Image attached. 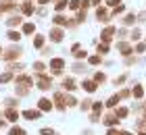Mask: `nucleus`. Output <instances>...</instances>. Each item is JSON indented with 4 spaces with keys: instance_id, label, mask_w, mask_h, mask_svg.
<instances>
[{
    "instance_id": "1",
    "label": "nucleus",
    "mask_w": 146,
    "mask_h": 135,
    "mask_svg": "<svg viewBox=\"0 0 146 135\" xmlns=\"http://www.w3.org/2000/svg\"><path fill=\"white\" fill-rule=\"evenodd\" d=\"M42 92H46V90H50L52 87V79L48 77V75H44V73H38V83H36Z\"/></svg>"
},
{
    "instance_id": "2",
    "label": "nucleus",
    "mask_w": 146,
    "mask_h": 135,
    "mask_svg": "<svg viewBox=\"0 0 146 135\" xmlns=\"http://www.w3.org/2000/svg\"><path fill=\"white\" fill-rule=\"evenodd\" d=\"M21 46H11V48H6V52H2V58L4 60H13L17 56H21Z\"/></svg>"
},
{
    "instance_id": "3",
    "label": "nucleus",
    "mask_w": 146,
    "mask_h": 135,
    "mask_svg": "<svg viewBox=\"0 0 146 135\" xmlns=\"http://www.w3.org/2000/svg\"><path fill=\"white\" fill-rule=\"evenodd\" d=\"M38 108H40L42 112H50L52 108H54V102L48 100V98H40V100H38Z\"/></svg>"
},
{
    "instance_id": "4",
    "label": "nucleus",
    "mask_w": 146,
    "mask_h": 135,
    "mask_svg": "<svg viewBox=\"0 0 146 135\" xmlns=\"http://www.w3.org/2000/svg\"><path fill=\"white\" fill-rule=\"evenodd\" d=\"M63 38H65V31L61 29V27H52V29H50V40H52L54 44L63 42Z\"/></svg>"
},
{
    "instance_id": "5",
    "label": "nucleus",
    "mask_w": 146,
    "mask_h": 135,
    "mask_svg": "<svg viewBox=\"0 0 146 135\" xmlns=\"http://www.w3.org/2000/svg\"><path fill=\"white\" fill-rule=\"evenodd\" d=\"M96 19H98L100 23H109L113 17L109 15V11L104 9V6H98V11H96Z\"/></svg>"
},
{
    "instance_id": "6",
    "label": "nucleus",
    "mask_w": 146,
    "mask_h": 135,
    "mask_svg": "<svg viewBox=\"0 0 146 135\" xmlns=\"http://www.w3.org/2000/svg\"><path fill=\"white\" fill-rule=\"evenodd\" d=\"M40 117H42V110L40 108H29V110H23V119H27V121H38Z\"/></svg>"
},
{
    "instance_id": "7",
    "label": "nucleus",
    "mask_w": 146,
    "mask_h": 135,
    "mask_svg": "<svg viewBox=\"0 0 146 135\" xmlns=\"http://www.w3.org/2000/svg\"><path fill=\"white\" fill-rule=\"evenodd\" d=\"M82 87H84V90H86V92H90V94H94V92L98 90V83H96V81H94V79H84V81H82Z\"/></svg>"
},
{
    "instance_id": "8",
    "label": "nucleus",
    "mask_w": 146,
    "mask_h": 135,
    "mask_svg": "<svg viewBox=\"0 0 146 135\" xmlns=\"http://www.w3.org/2000/svg\"><path fill=\"white\" fill-rule=\"evenodd\" d=\"M54 106L58 108V110H65V108H67V104H65V94L63 92L54 94Z\"/></svg>"
},
{
    "instance_id": "9",
    "label": "nucleus",
    "mask_w": 146,
    "mask_h": 135,
    "mask_svg": "<svg viewBox=\"0 0 146 135\" xmlns=\"http://www.w3.org/2000/svg\"><path fill=\"white\" fill-rule=\"evenodd\" d=\"M61 85H63V90H69V92H73L77 87V83H75V79H73V77H65Z\"/></svg>"
},
{
    "instance_id": "10",
    "label": "nucleus",
    "mask_w": 146,
    "mask_h": 135,
    "mask_svg": "<svg viewBox=\"0 0 146 135\" xmlns=\"http://www.w3.org/2000/svg\"><path fill=\"white\" fill-rule=\"evenodd\" d=\"M21 11H23L25 17H29L31 13H34V2H31V0H25V2L21 4Z\"/></svg>"
},
{
    "instance_id": "11",
    "label": "nucleus",
    "mask_w": 146,
    "mask_h": 135,
    "mask_svg": "<svg viewBox=\"0 0 146 135\" xmlns=\"http://www.w3.org/2000/svg\"><path fill=\"white\" fill-rule=\"evenodd\" d=\"M50 67H52V71H63L65 69V60L63 58H52L50 60Z\"/></svg>"
},
{
    "instance_id": "12",
    "label": "nucleus",
    "mask_w": 146,
    "mask_h": 135,
    "mask_svg": "<svg viewBox=\"0 0 146 135\" xmlns=\"http://www.w3.org/2000/svg\"><path fill=\"white\" fill-rule=\"evenodd\" d=\"M119 52H121L123 56H129V54L134 52V48H131V46H129L127 42H121V44H119Z\"/></svg>"
},
{
    "instance_id": "13",
    "label": "nucleus",
    "mask_w": 146,
    "mask_h": 135,
    "mask_svg": "<svg viewBox=\"0 0 146 135\" xmlns=\"http://www.w3.org/2000/svg\"><path fill=\"white\" fill-rule=\"evenodd\" d=\"M65 104H67L69 108H75V106H79V100H77L75 96H69V94H65Z\"/></svg>"
},
{
    "instance_id": "14",
    "label": "nucleus",
    "mask_w": 146,
    "mask_h": 135,
    "mask_svg": "<svg viewBox=\"0 0 146 135\" xmlns=\"http://www.w3.org/2000/svg\"><path fill=\"white\" fill-rule=\"evenodd\" d=\"M4 114H6V119H9L11 123H15V121L19 119V112L15 110V108H6V110H4Z\"/></svg>"
},
{
    "instance_id": "15",
    "label": "nucleus",
    "mask_w": 146,
    "mask_h": 135,
    "mask_svg": "<svg viewBox=\"0 0 146 135\" xmlns=\"http://www.w3.org/2000/svg\"><path fill=\"white\" fill-rule=\"evenodd\" d=\"M102 123H104V125H109V127H113V125H117V123H119V117H117V114H107V119H104Z\"/></svg>"
},
{
    "instance_id": "16",
    "label": "nucleus",
    "mask_w": 146,
    "mask_h": 135,
    "mask_svg": "<svg viewBox=\"0 0 146 135\" xmlns=\"http://www.w3.org/2000/svg\"><path fill=\"white\" fill-rule=\"evenodd\" d=\"M131 94H134V98H136V100H142V98H144V90H142V85L138 83L134 90H131Z\"/></svg>"
},
{
    "instance_id": "17",
    "label": "nucleus",
    "mask_w": 146,
    "mask_h": 135,
    "mask_svg": "<svg viewBox=\"0 0 146 135\" xmlns=\"http://www.w3.org/2000/svg\"><path fill=\"white\" fill-rule=\"evenodd\" d=\"M119 100H121V98H119V94H115V96H111V98L107 100V106H109V108H115V106L119 104Z\"/></svg>"
},
{
    "instance_id": "18",
    "label": "nucleus",
    "mask_w": 146,
    "mask_h": 135,
    "mask_svg": "<svg viewBox=\"0 0 146 135\" xmlns=\"http://www.w3.org/2000/svg\"><path fill=\"white\" fill-rule=\"evenodd\" d=\"M34 31H36V25L34 23H25L23 25V33H25V36H31Z\"/></svg>"
},
{
    "instance_id": "19",
    "label": "nucleus",
    "mask_w": 146,
    "mask_h": 135,
    "mask_svg": "<svg viewBox=\"0 0 146 135\" xmlns=\"http://www.w3.org/2000/svg\"><path fill=\"white\" fill-rule=\"evenodd\" d=\"M52 23H54V25H67V23H69V19H65L63 15H56L54 19H52Z\"/></svg>"
},
{
    "instance_id": "20",
    "label": "nucleus",
    "mask_w": 146,
    "mask_h": 135,
    "mask_svg": "<svg viewBox=\"0 0 146 135\" xmlns=\"http://www.w3.org/2000/svg\"><path fill=\"white\" fill-rule=\"evenodd\" d=\"M9 40H11V42H19V40H21V33L15 31V29H11L9 31Z\"/></svg>"
},
{
    "instance_id": "21",
    "label": "nucleus",
    "mask_w": 146,
    "mask_h": 135,
    "mask_svg": "<svg viewBox=\"0 0 146 135\" xmlns=\"http://www.w3.org/2000/svg\"><path fill=\"white\" fill-rule=\"evenodd\" d=\"M34 46H36L38 50H42V48H44V38H42V36H36V38H34Z\"/></svg>"
},
{
    "instance_id": "22",
    "label": "nucleus",
    "mask_w": 146,
    "mask_h": 135,
    "mask_svg": "<svg viewBox=\"0 0 146 135\" xmlns=\"http://www.w3.org/2000/svg\"><path fill=\"white\" fill-rule=\"evenodd\" d=\"M69 9L71 11H79L82 9V0H69Z\"/></svg>"
},
{
    "instance_id": "23",
    "label": "nucleus",
    "mask_w": 146,
    "mask_h": 135,
    "mask_svg": "<svg viewBox=\"0 0 146 135\" xmlns=\"http://www.w3.org/2000/svg\"><path fill=\"white\" fill-rule=\"evenodd\" d=\"M34 71L36 73H44L46 71V65L42 63V60H38V63H34Z\"/></svg>"
},
{
    "instance_id": "24",
    "label": "nucleus",
    "mask_w": 146,
    "mask_h": 135,
    "mask_svg": "<svg viewBox=\"0 0 146 135\" xmlns=\"http://www.w3.org/2000/svg\"><path fill=\"white\" fill-rule=\"evenodd\" d=\"M127 112H129V110H127L125 106H121V108H117V110H115V114H117L119 119H125V117H127Z\"/></svg>"
},
{
    "instance_id": "25",
    "label": "nucleus",
    "mask_w": 146,
    "mask_h": 135,
    "mask_svg": "<svg viewBox=\"0 0 146 135\" xmlns=\"http://www.w3.org/2000/svg\"><path fill=\"white\" fill-rule=\"evenodd\" d=\"M21 21H23V19L15 15V17H11V19H9V21H6V23H9L11 27H15V25H21Z\"/></svg>"
},
{
    "instance_id": "26",
    "label": "nucleus",
    "mask_w": 146,
    "mask_h": 135,
    "mask_svg": "<svg viewBox=\"0 0 146 135\" xmlns=\"http://www.w3.org/2000/svg\"><path fill=\"white\" fill-rule=\"evenodd\" d=\"M9 135H27V133H25V129H21V127H13L9 131Z\"/></svg>"
},
{
    "instance_id": "27",
    "label": "nucleus",
    "mask_w": 146,
    "mask_h": 135,
    "mask_svg": "<svg viewBox=\"0 0 146 135\" xmlns=\"http://www.w3.org/2000/svg\"><path fill=\"white\" fill-rule=\"evenodd\" d=\"M123 11H125V6H123V4H119V6H115V9H113V13H111V17H119V15H121Z\"/></svg>"
},
{
    "instance_id": "28",
    "label": "nucleus",
    "mask_w": 146,
    "mask_h": 135,
    "mask_svg": "<svg viewBox=\"0 0 146 135\" xmlns=\"http://www.w3.org/2000/svg\"><path fill=\"white\" fill-rule=\"evenodd\" d=\"M73 56H75L77 60H82V58H88V52H86V50H75V52H73Z\"/></svg>"
},
{
    "instance_id": "29",
    "label": "nucleus",
    "mask_w": 146,
    "mask_h": 135,
    "mask_svg": "<svg viewBox=\"0 0 146 135\" xmlns=\"http://www.w3.org/2000/svg\"><path fill=\"white\" fill-rule=\"evenodd\" d=\"M94 81L100 85V83H104V81H107V75H104V73H96V75H94Z\"/></svg>"
},
{
    "instance_id": "30",
    "label": "nucleus",
    "mask_w": 146,
    "mask_h": 135,
    "mask_svg": "<svg viewBox=\"0 0 146 135\" xmlns=\"http://www.w3.org/2000/svg\"><path fill=\"white\" fill-rule=\"evenodd\" d=\"M11 79H13V73L6 71V73H2V75H0V83H6V81H11Z\"/></svg>"
},
{
    "instance_id": "31",
    "label": "nucleus",
    "mask_w": 146,
    "mask_h": 135,
    "mask_svg": "<svg viewBox=\"0 0 146 135\" xmlns=\"http://www.w3.org/2000/svg\"><path fill=\"white\" fill-rule=\"evenodd\" d=\"M65 6H69V0H58V2L54 4V9H56V11H63Z\"/></svg>"
},
{
    "instance_id": "32",
    "label": "nucleus",
    "mask_w": 146,
    "mask_h": 135,
    "mask_svg": "<svg viewBox=\"0 0 146 135\" xmlns=\"http://www.w3.org/2000/svg\"><path fill=\"white\" fill-rule=\"evenodd\" d=\"M134 21H136V15H131V13H129V15H125V17H123V23H125V25H131Z\"/></svg>"
},
{
    "instance_id": "33",
    "label": "nucleus",
    "mask_w": 146,
    "mask_h": 135,
    "mask_svg": "<svg viewBox=\"0 0 146 135\" xmlns=\"http://www.w3.org/2000/svg\"><path fill=\"white\" fill-rule=\"evenodd\" d=\"M9 71H11V73H13V71H19V73H21V71H23V65H21V63H19V65L13 63V65H9Z\"/></svg>"
},
{
    "instance_id": "34",
    "label": "nucleus",
    "mask_w": 146,
    "mask_h": 135,
    "mask_svg": "<svg viewBox=\"0 0 146 135\" xmlns=\"http://www.w3.org/2000/svg\"><path fill=\"white\" fill-rule=\"evenodd\" d=\"M79 108H82V110H90L92 102H90V100H82V102H79Z\"/></svg>"
},
{
    "instance_id": "35",
    "label": "nucleus",
    "mask_w": 146,
    "mask_h": 135,
    "mask_svg": "<svg viewBox=\"0 0 146 135\" xmlns=\"http://www.w3.org/2000/svg\"><path fill=\"white\" fill-rule=\"evenodd\" d=\"M109 44H98V54H109Z\"/></svg>"
},
{
    "instance_id": "36",
    "label": "nucleus",
    "mask_w": 146,
    "mask_h": 135,
    "mask_svg": "<svg viewBox=\"0 0 146 135\" xmlns=\"http://www.w3.org/2000/svg\"><path fill=\"white\" fill-rule=\"evenodd\" d=\"M84 71H86V65H82V63L73 65V73H84Z\"/></svg>"
},
{
    "instance_id": "37",
    "label": "nucleus",
    "mask_w": 146,
    "mask_h": 135,
    "mask_svg": "<svg viewBox=\"0 0 146 135\" xmlns=\"http://www.w3.org/2000/svg\"><path fill=\"white\" fill-rule=\"evenodd\" d=\"M140 36H142V31L140 29H134V31H131V36H129V40H131V42H136V40H140Z\"/></svg>"
},
{
    "instance_id": "38",
    "label": "nucleus",
    "mask_w": 146,
    "mask_h": 135,
    "mask_svg": "<svg viewBox=\"0 0 146 135\" xmlns=\"http://www.w3.org/2000/svg\"><path fill=\"white\" fill-rule=\"evenodd\" d=\"M134 52H136V54H144V52H146V46H144V44L134 46Z\"/></svg>"
},
{
    "instance_id": "39",
    "label": "nucleus",
    "mask_w": 146,
    "mask_h": 135,
    "mask_svg": "<svg viewBox=\"0 0 146 135\" xmlns=\"http://www.w3.org/2000/svg\"><path fill=\"white\" fill-rule=\"evenodd\" d=\"M88 63H90V65H100V63H102V58H100V56H90V58H88Z\"/></svg>"
},
{
    "instance_id": "40",
    "label": "nucleus",
    "mask_w": 146,
    "mask_h": 135,
    "mask_svg": "<svg viewBox=\"0 0 146 135\" xmlns=\"http://www.w3.org/2000/svg\"><path fill=\"white\" fill-rule=\"evenodd\" d=\"M4 104H6V106H9V108H15V106H17L19 102H17V100H15V98H6V102H4Z\"/></svg>"
},
{
    "instance_id": "41",
    "label": "nucleus",
    "mask_w": 146,
    "mask_h": 135,
    "mask_svg": "<svg viewBox=\"0 0 146 135\" xmlns=\"http://www.w3.org/2000/svg\"><path fill=\"white\" fill-rule=\"evenodd\" d=\"M113 33H115V27H107V29H102V33H100V36H113Z\"/></svg>"
},
{
    "instance_id": "42",
    "label": "nucleus",
    "mask_w": 146,
    "mask_h": 135,
    "mask_svg": "<svg viewBox=\"0 0 146 135\" xmlns=\"http://www.w3.org/2000/svg\"><path fill=\"white\" fill-rule=\"evenodd\" d=\"M92 110H94V112H100V110H102V102H92Z\"/></svg>"
},
{
    "instance_id": "43",
    "label": "nucleus",
    "mask_w": 146,
    "mask_h": 135,
    "mask_svg": "<svg viewBox=\"0 0 146 135\" xmlns=\"http://www.w3.org/2000/svg\"><path fill=\"white\" fill-rule=\"evenodd\" d=\"M125 79H127V75H121V77H117V79H115V85H121Z\"/></svg>"
},
{
    "instance_id": "44",
    "label": "nucleus",
    "mask_w": 146,
    "mask_h": 135,
    "mask_svg": "<svg viewBox=\"0 0 146 135\" xmlns=\"http://www.w3.org/2000/svg\"><path fill=\"white\" fill-rule=\"evenodd\" d=\"M40 135H54V131H52V129H42Z\"/></svg>"
},
{
    "instance_id": "45",
    "label": "nucleus",
    "mask_w": 146,
    "mask_h": 135,
    "mask_svg": "<svg viewBox=\"0 0 146 135\" xmlns=\"http://www.w3.org/2000/svg\"><path fill=\"white\" fill-rule=\"evenodd\" d=\"M117 33H119V38H125V36H127V29H125V27H123V29H119Z\"/></svg>"
},
{
    "instance_id": "46",
    "label": "nucleus",
    "mask_w": 146,
    "mask_h": 135,
    "mask_svg": "<svg viewBox=\"0 0 146 135\" xmlns=\"http://www.w3.org/2000/svg\"><path fill=\"white\" fill-rule=\"evenodd\" d=\"M121 4V0H109V6H119Z\"/></svg>"
},
{
    "instance_id": "47",
    "label": "nucleus",
    "mask_w": 146,
    "mask_h": 135,
    "mask_svg": "<svg viewBox=\"0 0 146 135\" xmlns=\"http://www.w3.org/2000/svg\"><path fill=\"white\" fill-rule=\"evenodd\" d=\"M0 127H6V121L4 119H0Z\"/></svg>"
},
{
    "instance_id": "48",
    "label": "nucleus",
    "mask_w": 146,
    "mask_h": 135,
    "mask_svg": "<svg viewBox=\"0 0 146 135\" xmlns=\"http://www.w3.org/2000/svg\"><path fill=\"white\" fill-rule=\"evenodd\" d=\"M38 2H40V4H48L50 0H38Z\"/></svg>"
},
{
    "instance_id": "49",
    "label": "nucleus",
    "mask_w": 146,
    "mask_h": 135,
    "mask_svg": "<svg viewBox=\"0 0 146 135\" xmlns=\"http://www.w3.org/2000/svg\"><path fill=\"white\" fill-rule=\"evenodd\" d=\"M100 2H102V0H92V4H96V6L100 4Z\"/></svg>"
},
{
    "instance_id": "50",
    "label": "nucleus",
    "mask_w": 146,
    "mask_h": 135,
    "mask_svg": "<svg viewBox=\"0 0 146 135\" xmlns=\"http://www.w3.org/2000/svg\"><path fill=\"white\" fill-rule=\"evenodd\" d=\"M140 135H146V131H142V133H140Z\"/></svg>"
},
{
    "instance_id": "51",
    "label": "nucleus",
    "mask_w": 146,
    "mask_h": 135,
    "mask_svg": "<svg viewBox=\"0 0 146 135\" xmlns=\"http://www.w3.org/2000/svg\"><path fill=\"white\" fill-rule=\"evenodd\" d=\"M0 50H2V48H0ZM0 54H2V52H0Z\"/></svg>"
}]
</instances>
